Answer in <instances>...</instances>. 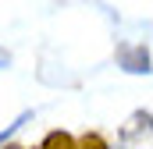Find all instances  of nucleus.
I'll list each match as a JSON object with an SVG mask.
<instances>
[{"mask_svg":"<svg viewBox=\"0 0 153 149\" xmlns=\"http://www.w3.org/2000/svg\"><path fill=\"white\" fill-rule=\"evenodd\" d=\"M39 149H78V142L68 135V131H50V135H46V142H43Z\"/></svg>","mask_w":153,"mask_h":149,"instance_id":"obj_1","label":"nucleus"},{"mask_svg":"<svg viewBox=\"0 0 153 149\" xmlns=\"http://www.w3.org/2000/svg\"><path fill=\"white\" fill-rule=\"evenodd\" d=\"M78 149H107V142H103L100 135H82V139H78Z\"/></svg>","mask_w":153,"mask_h":149,"instance_id":"obj_2","label":"nucleus"}]
</instances>
